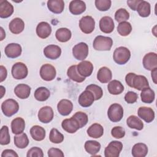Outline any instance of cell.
I'll return each instance as SVG.
<instances>
[{
    "label": "cell",
    "mask_w": 157,
    "mask_h": 157,
    "mask_svg": "<svg viewBox=\"0 0 157 157\" xmlns=\"http://www.w3.org/2000/svg\"><path fill=\"white\" fill-rule=\"evenodd\" d=\"M113 45V40L110 37L98 36L94 39L93 46L96 50L109 51Z\"/></svg>",
    "instance_id": "1"
},
{
    "label": "cell",
    "mask_w": 157,
    "mask_h": 157,
    "mask_svg": "<svg viewBox=\"0 0 157 157\" xmlns=\"http://www.w3.org/2000/svg\"><path fill=\"white\" fill-rule=\"evenodd\" d=\"M131 58L130 50L125 47H119L113 52V58L114 61L120 65L126 64Z\"/></svg>",
    "instance_id": "2"
},
{
    "label": "cell",
    "mask_w": 157,
    "mask_h": 157,
    "mask_svg": "<svg viewBox=\"0 0 157 157\" xmlns=\"http://www.w3.org/2000/svg\"><path fill=\"white\" fill-rule=\"evenodd\" d=\"M1 110L5 116L10 117L17 113L19 110V105L15 99H8L2 103Z\"/></svg>",
    "instance_id": "3"
},
{
    "label": "cell",
    "mask_w": 157,
    "mask_h": 157,
    "mask_svg": "<svg viewBox=\"0 0 157 157\" xmlns=\"http://www.w3.org/2000/svg\"><path fill=\"white\" fill-rule=\"evenodd\" d=\"M107 116L111 121L118 122L123 117V108L119 104H112L108 109Z\"/></svg>",
    "instance_id": "4"
},
{
    "label": "cell",
    "mask_w": 157,
    "mask_h": 157,
    "mask_svg": "<svg viewBox=\"0 0 157 157\" xmlns=\"http://www.w3.org/2000/svg\"><path fill=\"white\" fill-rule=\"evenodd\" d=\"M123 149V144L121 142L113 140L110 142L104 150L105 157H118Z\"/></svg>",
    "instance_id": "5"
},
{
    "label": "cell",
    "mask_w": 157,
    "mask_h": 157,
    "mask_svg": "<svg viewBox=\"0 0 157 157\" xmlns=\"http://www.w3.org/2000/svg\"><path fill=\"white\" fill-rule=\"evenodd\" d=\"M11 73L14 78L17 80L23 79L28 75V67L24 63L17 62L12 66Z\"/></svg>",
    "instance_id": "6"
},
{
    "label": "cell",
    "mask_w": 157,
    "mask_h": 157,
    "mask_svg": "<svg viewBox=\"0 0 157 157\" xmlns=\"http://www.w3.org/2000/svg\"><path fill=\"white\" fill-rule=\"evenodd\" d=\"M80 30L85 34L91 33L95 28V21L91 16H84L79 21Z\"/></svg>",
    "instance_id": "7"
},
{
    "label": "cell",
    "mask_w": 157,
    "mask_h": 157,
    "mask_svg": "<svg viewBox=\"0 0 157 157\" xmlns=\"http://www.w3.org/2000/svg\"><path fill=\"white\" fill-rule=\"evenodd\" d=\"M74 57L80 61H83L88 55V46L85 42H80L76 44L72 48Z\"/></svg>",
    "instance_id": "8"
},
{
    "label": "cell",
    "mask_w": 157,
    "mask_h": 157,
    "mask_svg": "<svg viewBox=\"0 0 157 157\" xmlns=\"http://www.w3.org/2000/svg\"><path fill=\"white\" fill-rule=\"evenodd\" d=\"M56 75L55 67L50 64H44L40 69V77L45 81L53 80Z\"/></svg>",
    "instance_id": "9"
},
{
    "label": "cell",
    "mask_w": 157,
    "mask_h": 157,
    "mask_svg": "<svg viewBox=\"0 0 157 157\" xmlns=\"http://www.w3.org/2000/svg\"><path fill=\"white\" fill-rule=\"evenodd\" d=\"M144 68L148 71H152L157 68V55L154 52L147 53L143 58L142 61Z\"/></svg>",
    "instance_id": "10"
},
{
    "label": "cell",
    "mask_w": 157,
    "mask_h": 157,
    "mask_svg": "<svg viewBox=\"0 0 157 157\" xmlns=\"http://www.w3.org/2000/svg\"><path fill=\"white\" fill-rule=\"evenodd\" d=\"M54 113L53 109L50 106H44L42 107L38 112V119L43 123H48L53 118Z\"/></svg>",
    "instance_id": "11"
},
{
    "label": "cell",
    "mask_w": 157,
    "mask_h": 157,
    "mask_svg": "<svg viewBox=\"0 0 157 157\" xmlns=\"http://www.w3.org/2000/svg\"><path fill=\"white\" fill-rule=\"evenodd\" d=\"M22 48L20 44L17 43L9 44L4 49L6 55L10 58H15L21 54Z\"/></svg>",
    "instance_id": "12"
},
{
    "label": "cell",
    "mask_w": 157,
    "mask_h": 157,
    "mask_svg": "<svg viewBox=\"0 0 157 157\" xmlns=\"http://www.w3.org/2000/svg\"><path fill=\"white\" fill-rule=\"evenodd\" d=\"M115 28L113 19L109 16L102 17L99 21V28L101 31L106 34L111 33Z\"/></svg>",
    "instance_id": "13"
},
{
    "label": "cell",
    "mask_w": 157,
    "mask_h": 157,
    "mask_svg": "<svg viewBox=\"0 0 157 157\" xmlns=\"http://www.w3.org/2000/svg\"><path fill=\"white\" fill-rule=\"evenodd\" d=\"M61 126L65 131L70 134L75 133L78 129H80L78 123L72 117L70 118L64 119L61 123Z\"/></svg>",
    "instance_id": "14"
},
{
    "label": "cell",
    "mask_w": 157,
    "mask_h": 157,
    "mask_svg": "<svg viewBox=\"0 0 157 157\" xmlns=\"http://www.w3.org/2000/svg\"><path fill=\"white\" fill-rule=\"evenodd\" d=\"M93 94L89 90H85L79 96L78 102L83 107H88L91 106L94 101Z\"/></svg>",
    "instance_id": "15"
},
{
    "label": "cell",
    "mask_w": 157,
    "mask_h": 157,
    "mask_svg": "<svg viewBox=\"0 0 157 157\" xmlns=\"http://www.w3.org/2000/svg\"><path fill=\"white\" fill-rule=\"evenodd\" d=\"M77 69L81 76L83 77H89L93 71V65L90 61L83 60L77 65Z\"/></svg>",
    "instance_id": "16"
},
{
    "label": "cell",
    "mask_w": 157,
    "mask_h": 157,
    "mask_svg": "<svg viewBox=\"0 0 157 157\" xmlns=\"http://www.w3.org/2000/svg\"><path fill=\"white\" fill-rule=\"evenodd\" d=\"M44 55L50 59H56L61 54V48L56 45H49L44 49Z\"/></svg>",
    "instance_id": "17"
},
{
    "label": "cell",
    "mask_w": 157,
    "mask_h": 157,
    "mask_svg": "<svg viewBox=\"0 0 157 157\" xmlns=\"http://www.w3.org/2000/svg\"><path fill=\"white\" fill-rule=\"evenodd\" d=\"M73 109L72 102L68 99H61L57 104V110L63 116L69 115Z\"/></svg>",
    "instance_id": "18"
},
{
    "label": "cell",
    "mask_w": 157,
    "mask_h": 157,
    "mask_svg": "<svg viewBox=\"0 0 157 157\" xmlns=\"http://www.w3.org/2000/svg\"><path fill=\"white\" fill-rule=\"evenodd\" d=\"M138 116L145 122L149 123L155 119V112L150 108L147 107H140L138 109Z\"/></svg>",
    "instance_id": "19"
},
{
    "label": "cell",
    "mask_w": 157,
    "mask_h": 157,
    "mask_svg": "<svg viewBox=\"0 0 157 157\" xmlns=\"http://www.w3.org/2000/svg\"><path fill=\"white\" fill-rule=\"evenodd\" d=\"M52 33L50 25L46 21L40 22L36 27V34L41 39L47 38Z\"/></svg>",
    "instance_id": "20"
},
{
    "label": "cell",
    "mask_w": 157,
    "mask_h": 157,
    "mask_svg": "<svg viewBox=\"0 0 157 157\" xmlns=\"http://www.w3.org/2000/svg\"><path fill=\"white\" fill-rule=\"evenodd\" d=\"M69 11L73 15H80L86 10L85 2L81 0H74L71 1L69 6Z\"/></svg>",
    "instance_id": "21"
},
{
    "label": "cell",
    "mask_w": 157,
    "mask_h": 157,
    "mask_svg": "<svg viewBox=\"0 0 157 157\" xmlns=\"http://www.w3.org/2000/svg\"><path fill=\"white\" fill-rule=\"evenodd\" d=\"M13 6L7 0L0 1V17L6 18L13 13Z\"/></svg>",
    "instance_id": "22"
},
{
    "label": "cell",
    "mask_w": 157,
    "mask_h": 157,
    "mask_svg": "<svg viewBox=\"0 0 157 157\" xmlns=\"http://www.w3.org/2000/svg\"><path fill=\"white\" fill-rule=\"evenodd\" d=\"M149 87V83L147 78L142 75H136L134 77L132 83V88L141 91Z\"/></svg>",
    "instance_id": "23"
},
{
    "label": "cell",
    "mask_w": 157,
    "mask_h": 157,
    "mask_svg": "<svg viewBox=\"0 0 157 157\" xmlns=\"http://www.w3.org/2000/svg\"><path fill=\"white\" fill-rule=\"evenodd\" d=\"M31 90V88L29 85L20 83L17 85L14 88V93L20 99H25L29 96Z\"/></svg>",
    "instance_id": "24"
},
{
    "label": "cell",
    "mask_w": 157,
    "mask_h": 157,
    "mask_svg": "<svg viewBox=\"0 0 157 157\" xmlns=\"http://www.w3.org/2000/svg\"><path fill=\"white\" fill-rule=\"evenodd\" d=\"M9 30L15 34L21 33L25 28V23L20 18H15L11 20L9 25Z\"/></svg>",
    "instance_id": "25"
},
{
    "label": "cell",
    "mask_w": 157,
    "mask_h": 157,
    "mask_svg": "<svg viewBox=\"0 0 157 157\" xmlns=\"http://www.w3.org/2000/svg\"><path fill=\"white\" fill-rule=\"evenodd\" d=\"M112 78V73L109 68L104 66L101 67L97 74L98 80L102 83H108Z\"/></svg>",
    "instance_id": "26"
},
{
    "label": "cell",
    "mask_w": 157,
    "mask_h": 157,
    "mask_svg": "<svg viewBox=\"0 0 157 157\" xmlns=\"http://www.w3.org/2000/svg\"><path fill=\"white\" fill-rule=\"evenodd\" d=\"M25 128V121L21 117L14 118L11 122V129L12 133L19 134L23 132Z\"/></svg>",
    "instance_id": "27"
},
{
    "label": "cell",
    "mask_w": 157,
    "mask_h": 157,
    "mask_svg": "<svg viewBox=\"0 0 157 157\" xmlns=\"http://www.w3.org/2000/svg\"><path fill=\"white\" fill-rule=\"evenodd\" d=\"M30 134L31 137L36 141H41L45 137V130L42 126L39 125H34L30 129Z\"/></svg>",
    "instance_id": "28"
},
{
    "label": "cell",
    "mask_w": 157,
    "mask_h": 157,
    "mask_svg": "<svg viewBox=\"0 0 157 157\" xmlns=\"http://www.w3.org/2000/svg\"><path fill=\"white\" fill-rule=\"evenodd\" d=\"M47 7L54 13H61L64 8V2L63 0H49L47 1Z\"/></svg>",
    "instance_id": "29"
},
{
    "label": "cell",
    "mask_w": 157,
    "mask_h": 157,
    "mask_svg": "<svg viewBox=\"0 0 157 157\" xmlns=\"http://www.w3.org/2000/svg\"><path fill=\"white\" fill-rule=\"evenodd\" d=\"M87 134L90 137L98 139L103 135L104 128L101 124L99 123H94L88 128Z\"/></svg>",
    "instance_id": "30"
},
{
    "label": "cell",
    "mask_w": 157,
    "mask_h": 157,
    "mask_svg": "<svg viewBox=\"0 0 157 157\" xmlns=\"http://www.w3.org/2000/svg\"><path fill=\"white\" fill-rule=\"evenodd\" d=\"M107 89L111 94L118 95L124 91V86L119 80H113L109 83Z\"/></svg>",
    "instance_id": "31"
},
{
    "label": "cell",
    "mask_w": 157,
    "mask_h": 157,
    "mask_svg": "<svg viewBox=\"0 0 157 157\" xmlns=\"http://www.w3.org/2000/svg\"><path fill=\"white\" fill-rule=\"evenodd\" d=\"M131 153L134 157H145L148 153V147L143 143L136 144L132 147Z\"/></svg>",
    "instance_id": "32"
},
{
    "label": "cell",
    "mask_w": 157,
    "mask_h": 157,
    "mask_svg": "<svg viewBox=\"0 0 157 157\" xmlns=\"http://www.w3.org/2000/svg\"><path fill=\"white\" fill-rule=\"evenodd\" d=\"M55 36L59 42H66L71 39L72 33L69 29L66 28H61L56 30Z\"/></svg>",
    "instance_id": "33"
},
{
    "label": "cell",
    "mask_w": 157,
    "mask_h": 157,
    "mask_svg": "<svg viewBox=\"0 0 157 157\" xmlns=\"http://www.w3.org/2000/svg\"><path fill=\"white\" fill-rule=\"evenodd\" d=\"M126 124L129 128L140 131L144 128V123L136 115H131L126 120Z\"/></svg>",
    "instance_id": "34"
},
{
    "label": "cell",
    "mask_w": 157,
    "mask_h": 157,
    "mask_svg": "<svg viewBox=\"0 0 157 157\" xmlns=\"http://www.w3.org/2000/svg\"><path fill=\"white\" fill-rule=\"evenodd\" d=\"M84 147L88 153L94 156L101 149V144L96 140H87L85 143Z\"/></svg>",
    "instance_id": "35"
},
{
    "label": "cell",
    "mask_w": 157,
    "mask_h": 157,
    "mask_svg": "<svg viewBox=\"0 0 157 157\" xmlns=\"http://www.w3.org/2000/svg\"><path fill=\"white\" fill-rule=\"evenodd\" d=\"M67 75L68 77L77 83H81L85 80V77L81 76L77 69V65H72L70 66L67 71Z\"/></svg>",
    "instance_id": "36"
},
{
    "label": "cell",
    "mask_w": 157,
    "mask_h": 157,
    "mask_svg": "<svg viewBox=\"0 0 157 157\" xmlns=\"http://www.w3.org/2000/svg\"><path fill=\"white\" fill-rule=\"evenodd\" d=\"M142 92L140 93V98L141 101L147 104L152 103L155 100V92L154 91L151 89L150 87L145 88L141 90Z\"/></svg>",
    "instance_id": "37"
},
{
    "label": "cell",
    "mask_w": 157,
    "mask_h": 157,
    "mask_svg": "<svg viewBox=\"0 0 157 157\" xmlns=\"http://www.w3.org/2000/svg\"><path fill=\"white\" fill-rule=\"evenodd\" d=\"M34 96L35 99L39 101H45L49 98L50 96V92L46 87L41 86L37 88L36 90L34 93Z\"/></svg>",
    "instance_id": "38"
},
{
    "label": "cell",
    "mask_w": 157,
    "mask_h": 157,
    "mask_svg": "<svg viewBox=\"0 0 157 157\" xmlns=\"http://www.w3.org/2000/svg\"><path fill=\"white\" fill-rule=\"evenodd\" d=\"M14 144L18 148H25L29 144V139L26 134L22 132L19 134H17L14 137Z\"/></svg>",
    "instance_id": "39"
},
{
    "label": "cell",
    "mask_w": 157,
    "mask_h": 157,
    "mask_svg": "<svg viewBox=\"0 0 157 157\" xmlns=\"http://www.w3.org/2000/svg\"><path fill=\"white\" fill-rule=\"evenodd\" d=\"M136 10L140 17H147L150 15L151 12L150 4L148 2L142 0L141 2L139 4Z\"/></svg>",
    "instance_id": "40"
},
{
    "label": "cell",
    "mask_w": 157,
    "mask_h": 157,
    "mask_svg": "<svg viewBox=\"0 0 157 157\" xmlns=\"http://www.w3.org/2000/svg\"><path fill=\"white\" fill-rule=\"evenodd\" d=\"M132 31V26L129 22L123 21L118 24L117 31L121 36H128Z\"/></svg>",
    "instance_id": "41"
},
{
    "label": "cell",
    "mask_w": 157,
    "mask_h": 157,
    "mask_svg": "<svg viewBox=\"0 0 157 157\" xmlns=\"http://www.w3.org/2000/svg\"><path fill=\"white\" fill-rule=\"evenodd\" d=\"M49 139L54 144H60L64 140V136L56 128H52L50 132Z\"/></svg>",
    "instance_id": "42"
},
{
    "label": "cell",
    "mask_w": 157,
    "mask_h": 157,
    "mask_svg": "<svg viewBox=\"0 0 157 157\" xmlns=\"http://www.w3.org/2000/svg\"><path fill=\"white\" fill-rule=\"evenodd\" d=\"M10 141L9 128L7 126H3L0 131V144L2 145H8Z\"/></svg>",
    "instance_id": "43"
},
{
    "label": "cell",
    "mask_w": 157,
    "mask_h": 157,
    "mask_svg": "<svg viewBox=\"0 0 157 157\" xmlns=\"http://www.w3.org/2000/svg\"><path fill=\"white\" fill-rule=\"evenodd\" d=\"M85 90L90 91L93 94L94 100L96 101L100 99L103 95V91L101 87L95 84H91L88 85Z\"/></svg>",
    "instance_id": "44"
},
{
    "label": "cell",
    "mask_w": 157,
    "mask_h": 157,
    "mask_svg": "<svg viewBox=\"0 0 157 157\" xmlns=\"http://www.w3.org/2000/svg\"><path fill=\"white\" fill-rule=\"evenodd\" d=\"M129 18V13L123 8L118 9L115 13V19L117 22L126 21Z\"/></svg>",
    "instance_id": "45"
},
{
    "label": "cell",
    "mask_w": 157,
    "mask_h": 157,
    "mask_svg": "<svg viewBox=\"0 0 157 157\" xmlns=\"http://www.w3.org/2000/svg\"><path fill=\"white\" fill-rule=\"evenodd\" d=\"M72 117L77 121L79 124L80 128L85 126L88 121V115L83 112H77L74 115H72Z\"/></svg>",
    "instance_id": "46"
},
{
    "label": "cell",
    "mask_w": 157,
    "mask_h": 157,
    "mask_svg": "<svg viewBox=\"0 0 157 157\" xmlns=\"http://www.w3.org/2000/svg\"><path fill=\"white\" fill-rule=\"evenodd\" d=\"M94 4L99 10L107 11L110 8L112 2L110 0H96Z\"/></svg>",
    "instance_id": "47"
},
{
    "label": "cell",
    "mask_w": 157,
    "mask_h": 157,
    "mask_svg": "<svg viewBox=\"0 0 157 157\" xmlns=\"http://www.w3.org/2000/svg\"><path fill=\"white\" fill-rule=\"evenodd\" d=\"M111 134L116 139H121L125 135V130L121 126H115L111 130Z\"/></svg>",
    "instance_id": "48"
},
{
    "label": "cell",
    "mask_w": 157,
    "mask_h": 157,
    "mask_svg": "<svg viewBox=\"0 0 157 157\" xmlns=\"http://www.w3.org/2000/svg\"><path fill=\"white\" fill-rule=\"evenodd\" d=\"M27 157H43L44 153L42 150L37 147H34L30 148L26 154Z\"/></svg>",
    "instance_id": "49"
},
{
    "label": "cell",
    "mask_w": 157,
    "mask_h": 157,
    "mask_svg": "<svg viewBox=\"0 0 157 157\" xmlns=\"http://www.w3.org/2000/svg\"><path fill=\"white\" fill-rule=\"evenodd\" d=\"M138 98V95L134 91H128L124 96V100L128 104L135 103Z\"/></svg>",
    "instance_id": "50"
},
{
    "label": "cell",
    "mask_w": 157,
    "mask_h": 157,
    "mask_svg": "<svg viewBox=\"0 0 157 157\" xmlns=\"http://www.w3.org/2000/svg\"><path fill=\"white\" fill-rule=\"evenodd\" d=\"M49 157H63L64 156L61 150L56 148H51L48 150Z\"/></svg>",
    "instance_id": "51"
},
{
    "label": "cell",
    "mask_w": 157,
    "mask_h": 157,
    "mask_svg": "<svg viewBox=\"0 0 157 157\" xmlns=\"http://www.w3.org/2000/svg\"><path fill=\"white\" fill-rule=\"evenodd\" d=\"M9 156H12V157H18V154L13 150L11 149H6L4 150L2 154H1V157H9Z\"/></svg>",
    "instance_id": "52"
},
{
    "label": "cell",
    "mask_w": 157,
    "mask_h": 157,
    "mask_svg": "<svg viewBox=\"0 0 157 157\" xmlns=\"http://www.w3.org/2000/svg\"><path fill=\"white\" fill-rule=\"evenodd\" d=\"M142 0H128L127 1V4L128 6L134 11L136 10L139 4Z\"/></svg>",
    "instance_id": "53"
},
{
    "label": "cell",
    "mask_w": 157,
    "mask_h": 157,
    "mask_svg": "<svg viewBox=\"0 0 157 157\" xmlns=\"http://www.w3.org/2000/svg\"><path fill=\"white\" fill-rule=\"evenodd\" d=\"M136 75V74L133 72H129L128 73L126 77H125V81L126 82V84L132 88V80L134 77Z\"/></svg>",
    "instance_id": "54"
},
{
    "label": "cell",
    "mask_w": 157,
    "mask_h": 157,
    "mask_svg": "<svg viewBox=\"0 0 157 157\" xmlns=\"http://www.w3.org/2000/svg\"><path fill=\"white\" fill-rule=\"evenodd\" d=\"M0 82H2L7 77V71L6 68L2 65L0 66Z\"/></svg>",
    "instance_id": "55"
},
{
    "label": "cell",
    "mask_w": 157,
    "mask_h": 157,
    "mask_svg": "<svg viewBox=\"0 0 157 157\" xmlns=\"http://www.w3.org/2000/svg\"><path fill=\"white\" fill-rule=\"evenodd\" d=\"M151 71V78L153 79V82L155 84H157V82H156V79H157V76H156V72H157V68L154 69L153 70Z\"/></svg>",
    "instance_id": "56"
},
{
    "label": "cell",
    "mask_w": 157,
    "mask_h": 157,
    "mask_svg": "<svg viewBox=\"0 0 157 157\" xmlns=\"http://www.w3.org/2000/svg\"><path fill=\"white\" fill-rule=\"evenodd\" d=\"M0 29H1V40H2L3 39H4V38L6 37V33H5V32L4 31V29H3V28H2V27H1L0 28Z\"/></svg>",
    "instance_id": "57"
},
{
    "label": "cell",
    "mask_w": 157,
    "mask_h": 157,
    "mask_svg": "<svg viewBox=\"0 0 157 157\" xmlns=\"http://www.w3.org/2000/svg\"><path fill=\"white\" fill-rule=\"evenodd\" d=\"M0 90H1V98H2L3 97V96H4V94L5 93H6V89H5V88H4L3 86L1 85V86H0Z\"/></svg>",
    "instance_id": "58"
}]
</instances>
